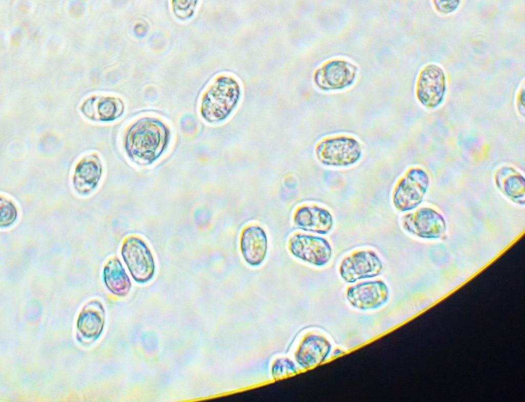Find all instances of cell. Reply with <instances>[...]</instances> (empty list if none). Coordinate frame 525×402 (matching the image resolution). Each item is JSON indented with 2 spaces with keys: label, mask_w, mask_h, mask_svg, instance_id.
Returning <instances> with one entry per match:
<instances>
[{
  "label": "cell",
  "mask_w": 525,
  "mask_h": 402,
  "mask_svg": "<svg viewBox=\"0 0 525 402\" xmlns=\"http://www.w3.org/2000/svg\"><path fill=\"white\" fill-rule=\"evenodd\" d=\"M171 132L168 124L155 117L145 116L131 123L123 138V146L128 159L137 165L149 166L168 149Z\"/></svg>",
  "instance_id": "cell-1"
},
{
  "label": "cell",
  "mask_w": 525,
  "mask_h": 402,
  "mask_svg": "<svg viewBox=\"0 0 525 402\" xmlns=\"http://www.w3.org/2000/svg\"><path fill=\"white\" fill-rule=\"evenodd\" d=\"M240 90L237 82L229 76L217 79L201 100L200 114L209 124L225 121L237 105Z\"/></svg>",
  "instance_id": "cell-2"
},
{
  "label": "cell",
  "mask_w": 525,
  "mask_h": 402,
  "mask_svg": "<svg viewBox=\"0 0 525 402\" xmlns=\"http://www.w3.org/2000/svg\"><path fill=\"white\" fill-rule=\"evenodd\" d=\"M315 153L317 159L325 166L347 167L359 161L362 149L355 137L339 134L322 139L316 144Z\"/></svg>",
  "instance_id": "cell-3"
},
{
  "label": "cell",
  "mask_w": 525,
  "mask_h": 402,
  "mask_svg": "<svg viewBox=\"0 0 525 402\" xmlns=\"http://www.w3.org/2000/svg\"><path fill=\"white\" fill-rule=\"evenodd\" d=\"M122 258L133 280L138 284L151 281L156 272L153 252L147 242L137 235H130L120 248Z\"/></svg>",
  "instance_id": "cell-4"
},
{
  "label": "cell",
  "mask_w": 525,
  "mask_h": 402,
  "mask_svg": "<svg viewBox=\"0 0 525 402\" xmlns=\"http://www.w3.org/2000/svg\"><path fill=\"white\" fill-rule=\"evenodd\" d=\"M428 184V177L423 171L416 168L408 170L393 188L392 201L394 207L405 212L417 207L422 200Z\"/></svg>",
  "instance_id": "cell-5"
},
{
  "label": "cell",
  "mask_w": 525,
  "mask_h": 402,
  "mask_svg": "<svg viewBox=\"0 0 525 402\" xmlns=\"http://www.w3.org/2000/svg\"><path fill=\"white\" fill-rule=\"evenodd\" d=\"M287 246L296 258L317 267L327 265L332 255V247L326 238L311 234L294 233Z\"/></svg>",
  "instance_id": "cell-6"
},
{
  "label": "cell",
  "mask_w": 525,
  "mask_h": 402,
  "mask_svg": "<svg viewBox=\"0 0 525 402\" xmlns=\"http://www.w3.org/2000/svg\"><path fill=\"white\" fill-rule=\"evenodd\" d=\"M383 269L377 253L370 249L356 250L345 256L339 266L341 278L347 283L379 276Z\"/></svg>",
  "instance_id": "cell-7"
},
{
  "label": "cell",
  "mask_w": 525,
  "mask_h": 402,
  "mask_svg": "<svg viewBox=\"0 0 525 402\" xmlns=\"http://www.w3.org/2000/svg\"><path fill=\"white\" fill-rule=\"evenodd\" d=\"M389 289L381 279L362 281L349 286L347 298L354 307L371 309L380 307L388 300Z\"/></svg>",
  "instance_id": "cell-8"
},
{
  "label": "cell",
  "mask_w": 525,
  "mask_h": 402,
  "mask_svg": "<svg viewBox=\"0 0 525 402\" xmlns=\"http://www.w3.org/2000/svg\"><path fill=\"white\" fill-rule=\"evenodd\" d=\"M446 91L443 70L434 64L429 65L421 71L417 82L416 94L420 102L429 108H434L442 101Z\"/></svg>",
  "instance_id": "cell-9"
},
{
  "label": "cell",
  "mask_w": 525,
  "mask_h": 402,
  "mask_svg": "<svg viewBox=\"0 0 525 402\" xmlns=\"http://www.w3.org/2000/svg\"><path fill=\"white\" fill-rule=\"evenodd\" d=\"M293 220L299 229L320 235L329 233L334 224L330 211L326 208L315 204H305L299 206L294 213Z\"/></svg>",
  "instance_id": "cell-10"
},
{
  "label": "cell",
  "mask_w": 525,
  "mask_h": 402,
  "mask_svg": "<svg viewBox=\"0 0 525 402\" xmlns=\"http://www.w3.org/2000/svg\"><path fill=\"white\" fill-rule=\"evenodd\" d=\"M103 173L102 161L96 153L88 154L76 164L72 176V184L79 194L87 195L98 186Z\"/></svg>",
  "instance_id": "cell-11"
},
{
  "label": "cell",
  "mask_w": 525,
  "mask_h": 402,
  "mask_svg": "<svg viewBox=\"0 0 525 402\" xmlns=\"http://www.w3.org/2000/svg\"><path fill=\"white\" fill-rule=\"evenodd\" d=\"M356 71V67L349 62L334 60L317 70L314 79L317 85L323 90L340 89L353 83Z\"/></svg>",
  "instance_id": "cell-12"
},
{
  "label": "cell",
  "mask_w": 525,
  "mask_h": 402,
  "mask_svg": "<svg viewBox=\"0 0 525 402\" xmlns=\"http://www.w3.org/2000/svg\"><path fill=\"white\" fill-rule=\"evenodd\" d=\"M401 224L407 231L422 238L438 237L445 228L442 218L426 208L406 214L401 219Z\"/></svg>",
  "instance_id": "cell-13"
},
{
  "label": "cell",
  "mask_w": 525,
  "mask_h": 402,
  "mask_svg": "<svg viewBox=\"0 0 525 402\" xmlns=\"http://www.w3.org/2000/svg\"><path fill=\"white\" fill-rule=\"evenodd\" d=\"M240 250L245 262L251 266L260 265L264 261L268 251V238L263 228L256 224H250L241 231Z\"/></svg>",
  "instance_id": "cell-14"
},
{
  "label": "cell",
  "mask_w": 525,
  "mask_h": 402,
  "mask_svg": "<svg viewBox=\"0 0 525 402\" xmlns=\"http://www.w3.org/2000/svg\"><path fill=\"white\" fill-rule=\"evenodd\" d=\"M84 115L89 120L96 122H111L123 114L124 106L119 99L114 97L91 98L81 108Z\"/></svg>",
  "instance_id": "cell-15"
},
{
  "label": "cell",
  "mask_w": 525,
  "mask_h": 402,
  "mask_svg": "<svg viewBox=\"0 0 525 402\" xmlns=\"http://www.w3.org/2000/svg\"><path fill=\"white\" fill-rule=\"evenodd\" d=\"M330 349V344L324 338L316 335L308 336L299 348L297 362L305 368L317 365L325 359Z\"/></svg>",
  "instance_id": "cell-16"
},
{
  "label": "cell",
  "mask_w": 525,
  "mask_h": 402,
  "mask_svg": "<svg viewBox=\"0 0 525 402\" xmlns=\"http://www.w3.org/2000/svg\"><path fill=\"white\" fill-rule=\"evenodd\" d=\"M104 279L108 289L116 295L126 296L131 288V280L117 257L111 258L106 264Z\"/></svg>",
  "instance_id": "cell-17"
},
{
  "label": "cell",
  "mask_w": 525,
  "mask_h": 402,
  "mask_svg": "<svg viewBox=\"0 0 525 402\" xmlns=\"http://www.w3.org/2000/svg\"><path fill=\"white\" fill-rule=\"evenodd\" d=\"M104 311L101 306L96 312L87 310L82 313L78 322V328L87 337H97L103 327Z\"/></svg>",
  "instance_id": "cell-18"
},
{
  "label": "cell",
  "mask_w": 525,
  "mask_h": 402,
  "mask_svg": "<svg viewBox=\"0 0 525 402\" xmlns=\"http://www.w3.org/2000/svg\"><path fill=\"white\" fill-rule=\"evenodd\" d=\"M16 211L13 204L6 198H1V224L8 225L12 223L16 217Z\"/></svg>",
  "instance_id": "cell-19"
},
{
  "label": "cell",
  "mask_w": 525,
  "mask_h": 402,
  "mask_svg": "<svg viewBox=\"0 0 525 402\" xmlns=\"http://www.w3.org/2000/svg\"><path fill=\"white\" fill-rule=\"evenodd\" d=\"M295 372L294 365L287 359H279L274 365L272 369V374L274 378H281Z\"/></svg>",
  "instance_id": "cell-20"
},
{
  "label": "cell",
  "mask_w": 525,
  "mask_h": 402,
  "mask_svg": "<svg viewBox=\"0 0 525 402\" xmlns=\"http://www.w3.org/2000/svg\"><path fill=\"white\" fill-rule=\"evenodd\" d=\"M436 7L442 12L448 13L454 10L459 3V1H436Z\"/></svg>",
  "instance_id": "cell-21"
}]
</instances>
